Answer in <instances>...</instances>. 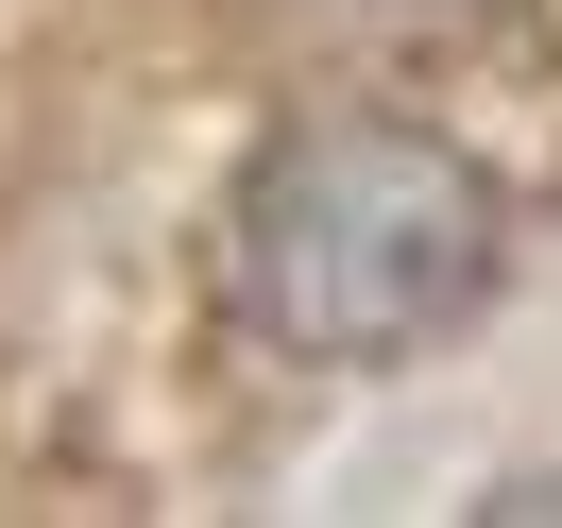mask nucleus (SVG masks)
<instances>
[{
  "label": "nucleus",
  "instance_id": "1",
  "mask_svg": "<svg viewBox=\"0 0 562 528\" xmlns=\"http://www.w3.org/2000/svg\"><path fill=\"white\" fill-rule=\"evenodd\" d=\"M494 256H512L494 171L460 137H426V120H375V103L358 120H290L222 188V290H239V324L273 358H324V375L443 341L494 290Z\"/></svg>",
  "mask_w": 562,
  "mask_h": 528
}]
</instances>
